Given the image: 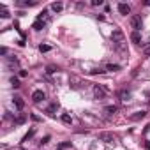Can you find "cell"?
Returning a JSON list of instances; mask_svg holds the SVG:
<instances>
[{"label":"cell","instance_id":"1","mask_svg":"<svg viewBox=\"0 0 150 150\" xmlns=\"http://www.w3.org/2000/svg\"><path fill=\"white\" fill-rule=\"evenodd\" d=\"M111 41H113V44H115L118 50H122V51L125 50V35H124L122 30H118V28L113 30V32H111Z\"/></svg>","mask_w":150,"mask_h":150},{"label":"cell","instance_id":"2","mask_svg":"<svg viewBox=\"0 0 150 150\" xmlns=\"http://www.w3.org/2000/svg\"><path fill=\"white\" fill-rule=\"evenodd\" d=\"M131 27L134 28V32H139L141 27H143V20H141V16H132V18H131Z\"/></svg>","mask_w":150,"mask_h":150},{"label":"cell","instance_id":"3","mask_svg":"<svg viewBox=\"0 0 150 150\" xmlns=\"http://www.w3.org/2000/svg\"><path fill=\"white\" fill-rule=\"evenodd\" d=\"M94 97L96 99H104L106 97V90L101 85H94Z\"/></svg>","mask_w":150,"mask_h":150},{"label":"cell","instance_id":"4","mask_svg":"<svg viewBox=\"0 0 150 150\" xmlns=\"http://www.w3.org/2000/svg\"><path fill=\"white\" fill-rule=\"evenodd\" d=\"M46 99V94L42 92V90H35L34 94H32V101L34 103H41V101H44Z\"/></svg>","mask_w":150,"mask_h":150},{"label":"cell","instance_id":"5","mask_svg":"<svg viewBox=\"0 0 150 150\" xmlns=\"http://www.w3.org/2000/svg\"><path fill=\"white\" fill-rule=\"evenodd\" d=\"M99 139L104 141V143H113V141H115V136H113L111 132H101V134H99Z\"/></svg>","mask_w":150,"mask_h":150},{"label":"cell","instance_id":"6","mask_svg":"<svg viewBox=\"0 0 150 150\" xmlns=\"http://www.w3.org/2000/svg\"><path fill=\"white\" fill-rule=\"evenodd\" d=\"M118 13H120V14H124V16H127V14L131 13V6H129V4L120 2V4H118Z\"/></svg>","mask_w":150,"mask_h":150},{"label":"cell","instance_id":"7","mask_svg":"<svg viewBox=\"0 0 150 150\" xmlns=\"http://www.w3.org/2000/svg\"><path fill=\"white\" fill-rule=\"evenodd\" d=\"M13 103H14V106L18 108V110H23L25 108V101L20 97V96H16V97H13Z\"/></svg>","mask_w":150,"mask_h":150},{"label":"cell","instance_id":"8","mask_svg":"<svg viewBox=\"0 0 150 150\" xmlns=\"http://www.w3.org/2000/svg\"><path fill=\"white\" fill-rule=\"evenodd\" d=\"M146 117V111H136L134 115H131L129 118L132 120V122H136V120H141V118H145Z\"/></svg>","mask_w":150,"mask_h":150},{"label":"cell","instance_id":"9","mask_svg":"<svg viewBox=\"0 0 150 150\" xmlns=\"http://www.w3.org/2000/svg\"><path fill=\"white\" fill-rule=\"evenodd\" d=\"M131 41H132L134 44H139V42H141V34H139V32H132V34H131Z\"/></svg>","mask_w":150,"mask_h":150},{"label":"cell","instance_id":"10","mask_svg":"<svg viewBox=\"0 0 150 150\" xmlns=\"http://www.w3.org/2000/svg\"><path fill=\"white\" fill-rule=\"evenodd\" d=\"M118 97H120V99H122V101H127V99H129V97H131V92H129V90H125V88H124V90H120V92H118Z\"/></svg>","mask_w":150,"mask_h":150},{"label":"cell","instance_id":"11","mask_svg":"<svg viewBox=\"0 0 150 150\" xmlns=\"http://www.w3.org/2000/svg\"><path fill=\"white\" fill-rule=\"evenodd\" d=\"M51 9H53L55 13H60V11L64 9V6H62V2H53V4H51Z\"/></svg>","mask_w":150,"mask_h":150},{"label":"cell","instance_id":"12","mask_svg":"<svg viewBox=\"0 0 150 150\" xmlns=\"http://www.w3.org/2000/svg\"><path fill=\"white\" fill-rule=\"evenodd\" d=\"M117 110H118L117 106H106V108H104V111H106L108 115H115V113H117Z\"/></svg>","mask_w":150,"mask_h":150},{"label":"cell","instance_id":"13","mask_svg":"<svg viewBox=\"0 0 150 150\" xmlns=\"http://www.w3.org/2000/svg\"><path fill=\"white\" fill-rule=\"evenodd\" d=\"M42 28H44V21H39V20H37V21L34 23V30L39 32V30H42Z\"/></svg>","mask_w":150,"mask_h":150},{"label":"cell","instance_id":"14","mask_svg":"<svg viewBox=\"0 0 150 150\" xmlns=\"http://www.w3.org/2000/svg\"><path fill=\"white\" fill-rule=\"evenodd\" d=\"M58 108H60V106H58V103H53V104H51V106L48 108V113H50V115H53V113H55V111H57Z\"/></svg>","mask_w":150,"mask_h":150},{"label":"cell","instance_id":"15","mask_svg":"<svg viewBox=\"0 0 150 150\" xmlns=\"http://www.w3.org/2000/svg\"><path fill=\"white\" fill-rule=\"evenodd\" d=\"M62 122H64V124H72L71 115H69V113H64V115H62Z\"/></svg>","mask_w":150,"mask_h":150},{"label":"cell","instance_id":"16","mask_svg":"<svg viewBox=\"0 0 150 150\" xmlns=\"http://www.w3.org/2000/svg\"><path fill=\"white\" fill-rule=\"evenodd\" d=\"M0 16H2V18H7L9 16V11L6 9V6H0Z\"/></svg>","mask_w":150,"mask_h":150},{"label":"cell","instance_id":"17","mask_svg":"<svg viewBox=\"0 0 150 150\" xmlns=\"http://www.w3.org/2000/svg\"><path fill=\"white\" fill-rule=\"evenodd\" d=\"M106 69L115 72V71H118V69H120V65H118V64H108V65H106Z\"/></svg>","mask_w":150,"mask_h":150},{"label":"cell","instance_id":"18","mask_svg":"<svg viewBox=\"0 0 150 150\" xmlns=\"http://www.w3.org/2000/svg\"><path fill=\"white\" fill-rule=\"evenodd\" d=\"M34 132H35V129H30V131H28V132L25 134V138H23V141H28V139H30V138L34 136Z\"/></svg>","mask_w":150,"mask_h":150},{"label":"cell","instance_id":"19","mask_svg":"<svg viewBox=\"0 0 150 150\" xmlns=\"http://www.w3.org/2000/svg\"><path fill=\"white\" fill-rule=\"evenodd\" d=\"M11 85H13V87H14V88H18V87H20V80H18V78H14V76H13V78H11Z\"/></svg>","mask_w":150,"mask_h":150},{"label":"cell","instance_id":"20","mask_svg":"<svg viewBox=\"0 0 150 150\" xmlns=\"http://www.w3.org/2000/svg\"><path fill=\"white\" fill-rule=\"evenodd\" d=\"M50 50H51V48H50L48 44H41V46H39V51H42V53H46V51H50Z\"/></svg>","mask_w":150,"mask_h":150},{"label":"cell","instance_id":"21","mask_svg":"<svg viewBox=\"0 0 150 150\" xmlns=\"http://www.w3.org/2000/svg\"><path fill=\"white\" fill-rule=\"evenodd\" d=\"M55 71H58V69H57V67H53V65H50V67H48V74H51V72H55Z\"/></svg>","mask_w":150,"mask_h":150},{"label":"cell","instance_id":"22","mask_svg":"<svg viewBox=\"0 0 150 150\" xmlns=\"http://www.w3.org/2000/svg\"><path fill=\"white\" fill-rule=\"evenodd\" d=\"M0 55H7V48H6V46L0 48Z\"/></svg>","mask_w":150,"mask_h":150},{"label":"cell","instance_id":"23","mask_svg":"<svg viewBox=\"0 0 150 150\" xmlns=\"http://www.w3.org/2000/svg\"><path fill=\"white\" fill-rule=\"evenodd\" d=\"M103 72H104L103 69H94V71H92V74H103Z\"/></svg>","mask_w":150,"mask_h":150},{"label":"cell","instance_id":"24","mask_svg":"<svg viewBox=\"0 0 150 150\" xmlns=\"http://www.w3.org/2000/svg\"><path fill=\"white\" fill-rule=\"evenodd\" d=\"M103 2H101V0H94V2H92V6H101Z\"/></svg>","mask_w":150,"mask_h":150},{"label":"cell","instance_id":"25","mask_svg":"<svg viewBox=\"0 0 150 150\" xmlns=\"http://www.w3.org/2000/svg\"><path fill=\"white\" fill-rule=\"evenodd\" d=\"M145 148H146V150H150V141H145Z\"/></svg>","mask_w":150,"mask_h":150}]
</instances>
